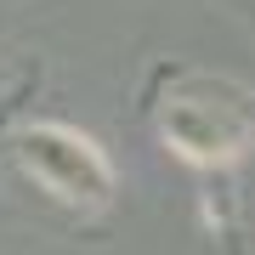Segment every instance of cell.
Listing matches in <instances>:
<instances>
[{
  "label": "cell",
  "mask_w": 255,
  "mask_h": 255,
  "mask_svg": "<svg viewBox=\"0 0 255 255\" xmlns=\"http://www.w3.org/2000/svg\"><path fill=\"white\" fill-rule=\"evenodd\" d=\"M142 108L159 147H170L182 164L204 176H227L250 153L255 102H250V85L233 74L199 68V63H159Z\"/></svg>",
  "instance_id": "obj_1"
},
{
  "label": "cell",
  "mask_w": 255,
  "mask_h": 255,
  "mask_svg": "<svg viewBox=\"0 0 255 255\" xmlns=\"http://www.w3.org/2000/svg\"><path fill=\"white\" fill-rule=\"evenodd\" d=\"M0 164L34 187L40 199L80 221H102L119 204V170L91 130L63 125V119H23L17 130L0 136Z\"/></svg>",
  "instance_id": "obj_2"
}]
</instances>
